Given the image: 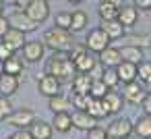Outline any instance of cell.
<instances>
[{
	"label": "cell",
	"mask_w": 151,
	"mask_h": 139,
	"mask_svg": "<svg viewBox=\"0 0 151 139\" xmlns=\"http://www.w3.org/2000/svg\"><path fill=\"white\" fill-rule=\"evenodd\" d=\"M101 81L108 85V89H116V87L120 85V79H118V73H116V69H104Z\"/></svg>",
	"instance_id": "cell-31"
},
{
	"label": "cell",
	"mask_w": 151,
	"mask_h": 139,
	"mask_svg": "<svg viewBox=\"0 0 151 139\" xmlns=\"http://www.w3.org/2000/svg\"><path fill=\"white\" fill-rule=\"evenodd\" d=\"M70 19H73V13H58L54 17V25L60 29H70Z\"/></svg>",
	"instance_id": "cell-33"
},
{
	"label": "cell",
	"mask_w": 151,
	"mask_h": 139,
	"mask_svg": "<svg viewBox=\"0 0 151 139\" xmlns=\"http://www.w3.org/2000/svg\"><path fill=\"white\" fill-rule=\"evenodd\" d=\"M48 108H50L52 112H68V110L73 108V100L66 98V96H62V93H58V96L50 98Z\"/></svg>",
	"instance_id": "cell-25"
},
{
	"label": "cell",
	"mask_w": 151,
	"mask_h": 139,
	"mask_svg": "<svg viewBox=\"0 0 151 139\" xmlns=\"http://www.w3.org/2000/svg\"><path fill=\"white\" fill-rule=\"evenodd\" d=\"M68 2H73V4H81L83 0H68Z\"/></svg>",
	"instance_id": "cell-49"
},
{
	"label": "cell",
	"mask_w": 151,
	"mask_h": 139,
	"mask_svg": "<svg viewBox=\"0 0 151 139\" xmlns=\"http://www.w3.org/2000/svg\"><path fill=\"white\" fill-rule=\"evenodd\" d=\"M2 11H4V2L0 0V15H2Z\"/></svg>",
	"instance_id": "cell-48"
},
{
	"label": "cell",
	"mask_w": 151,
	"mask_h": 139,
	"mask_svg": "<svg viewBox=\"0 0 151 139\" xmlns=\"http://www.w3.org/2000/svg\"><path fill=\"white\" fill-rule=\"evenodd\" d=\"M13 112V104L6 96H0V120H6V116Z\"/></svg>",
	"instance_id": "cell-36"
},
{
	"label": "cell",
	"mask_w": 151,
	"mask_h": 139,
	"mask_svg": "<svg viewBox=\"0 0 151 139\" xmlns=\"http://www.w3.org/2000/svg\"><path fill=\"white\" fill-rule=\"evenodd\" d=\"M101 102H104V108H106V112H108V116H110V114H116V112L122 110L124 98H122V93H118L116 89H108V93L101 98Z\"/></svg>",
	"instance_id": "cell-12"
},
{
	"label": "cell",
	"mask_w": 151,
	"mask_h": 139,
	"mask_svg": "<svg viewBox=\"0 0 151 139\" xmlns=\"http://www.w3.org/2000/svg\"><path fill=\"white\" fill-rule=\"evenodd\" d=\"M91 81H93V79H91L87 73H77V75L73 77V81H70L73 91H75V93H89Z\"/></svg>",
	"instance_id": "cell-23"
},
{
	"label": "cell",
	"mask_w": 151,
	"mask_h": 139,
	"mask_svg": "<svg viewBox=\"0 0 151 139\" xmlns=\"http://www.w3.org/2000/svg\"><path fill=\"white\" fill-rule=\"evenodd\" d=\"M11 56H15V50L11 48V46H6L2 40H0V60H6V58H11Z\"/></svg>",
	"instance_id": "cell-38"
},
{
	"label": "cell",
	"mask_w": 151,
	"mask_h": 139,
	"mask_svg": "<svg viewBox=\"0 0 151 139\" xmlns=\"http://www.w3.org/2000/svg\"><path fill=\"white\" fill-rule=\"evenodd\" d=\"M147 13H149V15H151V9H149V11H147Z\"/></svg>",
	"instance_id": "cell-51"
},
{
	"label": "cell",
	"mask_w": 151,
	"mask_h": 139,
	"mask_svg": "<svg viewBox=\"0 0 151 139\" xmlns=\"http://www.w3.org/2000/svg\"><path fill=\"white\" fill-rule=\"evenodd\" d=\"M37 120L35 112L29 110V108H19V110H13L9 116H6V122L15 129H29L33 122Z\"/></svg>",
	"instance_id": "cell-4"
},
{
	"label": "cell",
	"mask_w": 151,
	"mask_h": 139,
	"mask_svg": "<svg viewBox=\"0 0 151 139\" xmlns=\"http://www.w3.org/2000/svg\"><path fill=\"white\" fill-rule=\"evenodd\" d=\"M2 2H4V4H15L17 0H2Z\"/></svg>",
	"instance_id": "cell-47"
},
{
	"label": "cell",
	"mask_w": 151,
	"mask_h": 139,
	"mask_svg": "<svg viewBox=\"0 0 151 139\" xmlns=\"http://www.w3.org/2000/svg\"><path fill=\"white\" fill-rule=\"evenodd\" d=\"M106 131H108V137L110 139H122V137L132 135V122L128 118H116Z\"/></svg>",
	"instance_id": "cell-9"
},
{
	"label": "cell",
	"mask_w": 151,
	"mask_h": 139,
	"mask_svg": "<svg viewBox=\"0 0 151 139\" xmlns=\"http://www.w3.org/2000/svg\"><path fill=\"white\" fill-rule=\"evenodd\" d=\"M60 85H62V83H60L56 77L48 75V73H44L42 77H37V91H40L42 96H46V98L58 96V93H60Z\"/></svg>",
	"instance_id": "cell-7"
},
{
	"label": "cell",
	"mask_w": 151,
	"mask_h": 139,
	"mask_svg": "<svg viewBox=\"0 0 151 139\" xmlns=\"http://www.w3.org/2000/svg\"><path fill=\"white\" fill-rule=\"evenodd\" d=\"M141 108H143V112H145V114H149V116H151V91H147V93H145V98H143V102H141Z\"/></svg>",
	"instance_id": "cell-40"
},
{
	"label": "cell",
	"mask_w": 151,
	"mask_h": 139,
	"mask_svg": "<svg viewBox=\"0 0 151 139\" xmlns=\"http://www.w3.org/2000/svg\"><path fill=\"white\" fill-rule=\"evenodd\" d=\"M120 50L118 48H112V46H108L106 50H101L99 52V62L106 67V69H116L118 64H120Z\"/></svg>",
	"instance_id": "cell-17"
},
{
	"label": "cell",
	"mask_w": 151,
	"mask_h": 139,
	"mask_svg": "<svg viewBox=\"0 0 151 139\" xmlns=\"http://www.w3.org/2000/svg\"><path fill=\"white\" fill-rule=\"evenodd\" d=\"M2 75H4V62L0 60V77H2Z\"/></svg>",
	"instance_id": "cell-46"
},
{
	"label": "cell",
	"mask_w": 151,
	"mask_h": 139,
	"mask_svg": "<svg viewBox=\"0 0 151 139\" xmlns=\"http://www.w3.org/2000/svg\"><path fill=\"white\" fill-rule=\"evenodd\" d=\"M134 7L139 11H149L151 9V0H134Z\"/></svg>",
	"instance_id": "cell-43"
},
{
	"label": "cell",
	"mask_w": 151,
	"mask_h": 139,
	"mask_svg": "<svg viewBox=\"0 0 151 139\" xmlns=\"http://www.w3.org/2000/svg\"><path fill=\"white\" fill-rule=\"evenodd\" d=\"M15 4H17V7H19L21 11H25V9H27V7L31 4V0H17V2H15Z\"/></svg>",
	"instance_id": "cell-44"
},
{
	"label": "cell",
	"mask_w": 151,
	"mask_h": 139,
	"mask_svg": "<svg viewBox=\"0 0 151 139\" xmlns=\"http://www.w3.org/2000/svg\"><path fill=\"white\" fill-rule=\"evenodd\" d=\"M6 139H13V137H6Z\"/></svg>",
	"instance_id": "cell-53"
},
{
	"label": "cell",
	"mask_w": 151,
	"mask_h": 139,
	"mask_svg": "<svg viewBox=\"0 0 151 139\" xmlns=\"http://www.w3.org/2000/svg\"><path fill=\"white\" fill-rule=\"evenodd\" d=\"M99 27L108 33V38H110V40H120V38L124 35V27L120 25V21H118V19L101 21V25H99Z\"/></svg>",
	"instance_id": "cell-22"
},
{
	"label": "cell",
	"mask_w": 151,
	"mask_h": 139,
	"mask_svg": "<svg viewBox=\"0 0 151 139\" xmlns=\"http://www.w3.org/2000/svg\"><path fill=\"white\" fill-rule=\"evenodd\" d=\"M42 42H44L46 48H52L54 52H68V50L75 46L73 33H70L68 29H60V27H56V25L44 33V40H42Z\"/></svg>",
	"instance_id": "cell-2"
},
{
	"label": "cell",
	"mask_w": 151,
	"mask_h": 139,
	"mask_svg": "<svg viewBox=\"0 0 151 139\" xmlns=\"http://www.w3.org/2000/svg\"><path fill=\"white\" fill-rule=\"evenodd\" d=\"M149 75H151V62L143 58V60L137 64V79H139V81H145Z\"/></svg>",
	"instance_id": "cell-34"
},
{
	"label": "cell",
	"mask_w": 151,
	"mask_h": 139,
	"mask_svg": "<svg viewBox=\"0 0 151 139\" xmlns=\"http://www.w3.org/2000/svg\"><path fill=\"white\" fill-rule=\"evenodd\" d=\"M104 69H106V67H104V64L99 62V64H95V67H93V69H91V71H89L87 75H89V77H91L93 81H95V79H101V75H104Z\"/></svg>",
	"instance_id": "cell-39"
},
{
	"label": "cell",
	"mask_w": 151,
	"mask_h": 139,
	"mask_svg": "<svg viewBox=\"0 0 151 139\" xmlns=\"http://www.w3.org/2000/svg\"><path fill=\"white\" fill-rule=\"evenodd\" d=\"M44 2H50V0H44Z\"/></svg>",
	"instance_id": "cell-52"
},
{
	"label": "cell",
	"mask_w": 151,
	"mask_h": 139,
	"mask_svg": "<svg viewBox=\"0 0 151 139\" xmlns=\"http://www.w3.org/2000/svg\"><path fill=\"white\" fill-rule=\"evenodd\" d=\"M85 110H87V112H89L93 118H97V120L108 116V112H106V108H104V102H101V100H97V98H91Z\"/></svg>",
	"instance_id": "cell-29"
},
{
	"label": "cell",
	"mask_w": 151,
	"mask_h": 139,
	"mask_svg": "<svg viewBox=\"0 0 151 139\" xmlns=\"http://www.w3.org/2000/svg\"><path fill=\"white\" fill-rule=\"evenodd\" d=\"M70 118H73V127H77V129H81V131H89V129L95 127V122H97V118H93L87 110H77V112L70 114Z\"/></svg>",
	"instance_id": "cell-16"
},
{
	"label": "cell",
	"mask_w": 151,
	"mask_h": 139,
	"mask_svg": "<svg viewBox=\"0 0 151 139\" xmlns=\"http://www.w3.org/2000/svg\"><path fill=\"white\" fill-rule=\"evenodd\" d=\"M110 44H112V40L108 38V33H106L101 27L91 29V31L87 33V38H85V48H87L89 52H93V54H99V52L106 50Z\"/></svg>",
	"instance_id": "cell-3"
},
{
	"label": "cell",
	"mask_w": 151,
	"mask_h": 139,
	"mask_svg": "<svg viewBox=\"0 0 151 139\" xmlns=\"http://www.w3.org/2000/svg\"><path fill=\"white\" fill-rule=\"evenodd\" d=\"M87 23H89V17L83 13V11H75L73 13V19H70V33H79V31H83L85 27H87Z\"/></svg>",
	"instance_id": "cell-27"
},
{
	"label": "cell",
	"mask_w": 151,
	"mask_h": 139,
	"mask_svg": "<svg viewBox=\"0 0 151 139\" xmlns=\"http://www.w3.org/2000/svg\"><path fill=\"white\" fill-rule=\"evenodd\" d=\"M73 64H75L77 73H89V71L97 64V58L93 56V52L85 50V52H81L79 56H75V58H73Z\"/></svg>",
	"instance_id": "cell-14"
},
{
	"label": "cell",
	"mask_w": 151,
	"mask_h": 139,
	"mask_svg": "<svg viewBox=\"0 0 151 139\" xmlns=\"http://www.w3.org/2000/svg\"><path fill=\"white\" fill-rule=\"evenodd\" d=\"M52 127L60 133H66L73 129V118H70V112H54V118H52Z\"/></svg>",
	"instance_id": "cell-24"
},
{
	"label": "cell",
	"mask_w": 151,
	"mask_h": 139,
	"mask_svg": "<svg viewBox=\"0 0 151 139\" xmlns=\"http://www.w3.org/2000/svg\"><path fill=\"white\" fill-rule=\"evenodd\" d=\"M44 52H46V46H44V42H40V40H35V42H25V46H23V58H25L27 62H37V60H42V58H44Z\"/></svg>",
	"instance_id": "cell-11"
},
{
	"label": "cell",
	"mask_w": 151,
	"mask_h": 139,
	"mask_svg": "<svg viewBox=\"0 0 151 139\" xmlns=\"http://www.w3.org/2000/svg\"><path fill=\"white\" fill-rule=\"evenodd\" d=\"M108 139H110V137H108Z\"/></svg>",
	"instance_id": "cell-54"
},
{
	"label": "cell",
	"mask_w": 151,
	"mask_h": 139,
	"mask_svg": "<svg viewBox=\"0 0 151 139\" xmlns=\"http://www.w3.org/2000/svg\"><path fill=\"white\" fill-rule=\"evenodd\" d=\"M27 17L31 21H35L37 25L44 23L48 17H50V2H44V0H31V4L25 9Z\"/></svg>",
	"instance_id": "cell-8"
},
{
	"label": "cell",
	"mask_w": 151,
	"mask_h": 139,
	"mask_svg": "<svg viewBox=\"0 0 151 139\" xmlns=\"http://www.w3.org/2000/svg\"><path fill=\"white\" fill-rule=\"evenodd\" d=\"M2 42L6 44V46H11L15 52L17 50H23V46H25V33L23 31H19V29H15V27H9V31L2 35Z\"/></svg>",
	"instance_id": "cell-15"
},
{
	"label": "cell",
	"mask_w": 151,
	"mask_h": 139,
	"mask_svg": "<svg viewBox=\"0 0 151 139\" xmlns=\"http://www.w3.org/2000/svg\"><path fill=\"white\" fill-rule=\"evenodd\" d=\"M143 87H145V91H151V75L143 81Z\"/></svg>",
	"instance_id": "cell-45"
},
{
	"label": "cell",
	"mask_w": 151,
	"mask_h": 139,
	"mask_svg": "<svg viewBox=\"0 0 151 139\" xmlns=\"http://www.w3.org/2000/svg\"><path fill=\"white\" fill-rule=\"evenodd\" d=\"M124 44L128 46H137V48H149L151 46V35H128L124 38Z\"/></svg>",
	"instance_id": "cell-30"
},
{
	"label": "cell",
	"mask_w": 151,
	"mask_h": 139,
	"mask_svg": "<svg viewBox=\"0 0 151 139\" xmlns=\"http://www.w3.org/2000/svg\"><path fill=\"white\" fill-rule=\"evenodd\" d=\"M106 93H108V85H106L101 79H95V81H91V87H89V96H91V98H97V100H101Z\"/></svg>",
	"instance_id": "cell-32"
},
{
	"label": "cell",
	"mask_w": 151,
	"mask_h": 139,
	"mask_svg": "<svg viewBox=\"0 0 151 139\" xmlns=\"http://www.w3.org/2000/svg\"><path fill=\"white\" fill-rule=\"evenodd\" d=\"M23 71H25V64H23V60H21V58L11 56V58H6V60H4V73L21 77V75H23Z\"/></svg>",
	"instance_id": "cell-28"
},
{
	"label": "cell",
	"mask_w": 151,
	"mask_h": 139,
	"mask_svg": "<svg viewBox=\"0 0 151 139\" xmlns=\"http://www.w3.org/2000/svg\"><path fill=\"white\" fill-rule=\"evenodd\" d=\"M116 73H118L120 83H130V81H137V64H134V62L120 60V64L116 67Z\"/></svg>",
	"instance_id": "cell-18"
},
{
	"label": "cell",
	"mask_w": 151,
	"mask_h": 139,
	"mask_svg": "<svg viewBox=\"0 0 151 139\" xmlns=\"http://www.w3.org/2000/svg\"><path fill=\"white\" fill-rule=\"evenodd\" d=\"M122 139H132V137H130V135H128V137H122Z\"/></svg>",
	"instance_id": "cell-50"
},
{
	"label": "cell",
	"mask_w": 151,
	"mask_h": 139,
	"mask_svg": "<svg viewBox=\"0 0 151 139\" xmlns=\"http://www.w3.org/2000/svg\"><path fill=\"white\" fill-rule=\"evenodd\" d=\"M29 133L33 135V139H52L54 127H52V122L35 120V122H33V125L29 127Z\"/></svg>",
	"instance_id": "cell-19"
},
{
	"label": "cell",
	"mask_w": 151,
	"mask_h": 139,
	"mask_svg": "<svg viewBox=\"0 0 151 139\" xmlns=\"http://www.w3.org/2000/svg\"><path fill=\"white\" fill-rule=\"evenodd\" d=\"M9 27H11V25H9V19H6L4 15H0V40H2V35L9 31Z\"/></svg>",
	"instance_id": "cell-42"
},
{
	"label": "cell",
	"mask_w": 151,
	"mask_h": 139,
	"mask_svg": "<svg viewBox=\"0 0 151 139\" xmlns=\"http://www.w3.org/2000/svg\"><path fill=\"white\" fill-rule=\"evenodd\" d=\"M89 100H91L89 93H75V96H73V108H77V110H85L87 104H89Z\"/></svg>",
	"instance_id": "cell-35"
},
{
	"label": "cell",
	"mask_w": 151,
	"mask_h": 139,
	"mask_svg": "<svg viewBox=\"0 0 151 139\" xmlns=\"http://www.w3.org/2000/svg\"><path fill=\"white\" fill-rule=\"evenodd\" d=\"M97 13H99V19H101V21L116 19V15H118V4H114L112 0H101L99 7H97Z\"/></svg>",
	"instance_id": "cell-26"
},
{
	"label": "cell",
	"mask_w": 151,
	"mask_h": 139,
	"mask_svg": "<svg viewBox=\"0 0 151 139\" xmlns=\"http://www.w3.org/2000/svg\"><path fill=\"white\" fill-rule=\"evenodd\" d=\"M116 19L120 21V25L126 29V27H132L137 21H139V9L132 7V4H124V7H118V15Z\"/></svg>",
	"instance_id": "cell-10"
},
{
	"label": "cell",
	"mask_w": 151,
	"mask_h": 139,
	"mask_svg": "<svg viewBox=\"0 0 151 139\" xmlns=\"http://www.w3.org/2000/svg\"><path fill=\"white\" fill-rule=\"evenodd\" d=\"M19 85H21V77L4 73L2 77H0V96H6V98L15 96L19 91Z\"/></svg>",
	"instance_id": "cell-13"
},
{
	"label": "cell",
	"mask_w": 151,
	"mask_h": 139,
	"mask_svg": "<svg viewBox=\"0 0 151 139\" xmlns=\"http://www.w3.org/2000/svg\"><path fill=\"white\" fill-rule=\"evenodd\" d=\"M13 139H33V135L29 133V129H17L15 135H11Z\"/></svg>",
	"instance_id": "cell-41"
},
{
	"label": "cell",
	"mask_w": 151,
	"mask_h": 139,
	"mask_svg": "<svg viewBox=\"0 0 151 139\" xmlns=\"http://www.w3.org/2000/svg\"><path fill=\"white\" fill-rule=\"evenodd\" d=\"M132 131L141 137V139H151V116L143 114L137 118V122L132 125Z\"/></svg>",
	"instance_id": "cell-21"
},
{
	"label": "cell",
	"mask_w": 151,
	"mask_h": 139,
	"mask_svg": "<svg viewBox=\"0 0 151 139\" xmlns=\"http://www.w3.org/2000/svg\"><path fill=\"white\" fill-rule=\"evenodd\" d=\"M118 50H120V58L126 60V62H134V64H139V62L145 58L143 48H137V46H128V44H124V46L118 48Z\"/></svg>",
	"instance_id": "cell-20"
},
{
	"label": "cell",
	"mask_w": 151,
	"mask_h": 139,
	"mask_svg": "<svg viewBox=\"0 0 151 139\" xmlns=\"http://www.w3.org/2000/svg\"><path fill=\"white\" fill-rule=\"evenodd\" d=\"M46 73L56 77L60 83H70L73 77L77 75V69L68 58V52H54L52 58L46 60Z\"/></svg>",
	"instance_id": "cell-1"
},
{
	"label": "cell",
	"mask_w": 151,
	"mask_h": 139,
	"mask_svg": "<svg viewBox=\"0 0 151 139\" xmlns=\"http://www.w3.org/2000/svg\"><path fill=\"white\" fill-rule=\"evenodd\" d=\"M6 19H9V25H11V27H15V29H19V31H23V33H31V31L37 29V23L31 21V19L27 17V13L21 11V9L15 11V13H11Z\"/></svg>",
	"instance_id": "cell-5"
},
{
	"label": "cell",
	"mask_w": 151,
	"mask_h": 139,
	"mask_svg": "<svg viewBox=\"0 0 151 139\" xmlns=\"http://www.w3.org/2000/svg\"><path fill=\"white\" fill-rule=\"evenodd\" d=\"M87 133V139H108V131L106 129H101V127H91L89 131H85Z\"/></svg>",
	"instance_id": "cell-37"
},
{
	"label": "cell",
	"mask_w": 151,
	"mask_h": 139,
	"mask_svg": "<svg viewBox=\"0 0 151 139\" xmlns=\"http://www.w3.org/2000/svg\"><path fill=\"white\" fill-rule=\"evenodd\" d=\"M145 93H147V91H145L143 83H139V81L124 83V89H122V98H124V102H128V104H132V106H141Z\"/></svg>",
	"instance_id": "cell-6"
}]
</instances>
